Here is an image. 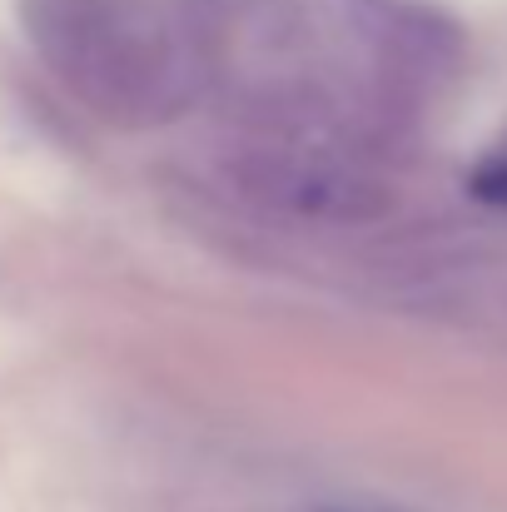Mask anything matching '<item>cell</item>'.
<instances>
[{"label":"cell","mask_w":507,"mask_h":512,"mask_svg":"<svg viewBox=\"0 0 507 512\" xmlns=\"http://www.w3.org/2000/svg\"><path fill=\"white\" fill-rule=\"evenodd\" d=\"M35 55L105 120L150 125L189 105L199 50L160 0H15Z\"/></svg>","instance_id":"1"},{"label":"cell","mask_w":507,"mask_h":512,"mask_svg":"<svg viewBox=\"0 0 507 512\" xmlns=\"http://www.w3.org/2000/svg\"><path fill=\"white\" fill-rule=\"evenodd\" d=\"M473 194L488 199V204H507V160H493L473 174Z\"/></svg>","instance_id":"2"},{"label":"cell","mask_w":507,"mask_h":512,"mask_svg":"<svg viewBox=\"0 0 507 512\" xmlns=\"http://www.w3.org/2000/svg\"><path fill=\"white\" fill-rule=\"evenodd\" d=\"M324 512H393V508H324Z\"/></svg>","instance_id":"3"}]
</instances>
